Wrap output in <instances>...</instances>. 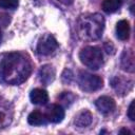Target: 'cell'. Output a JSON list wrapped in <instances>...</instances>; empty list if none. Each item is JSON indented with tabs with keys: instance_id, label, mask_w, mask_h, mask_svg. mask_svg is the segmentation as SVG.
<instances>
[{
	"instance_id": "9",
	"label": "cell",
	"mask_w": 135,
	"mask_h": 135,
	"mask_svg": "<svg viewBox=\"0 0 135 135\" xmlns=\"http://www.w3.org/2000/svg\"><path fill=\"white\" fill-rule=\"evenodd\" d=\"M95 105L97 108V110L102 113V114H109L111 113L114 109H115V101L112 97L109 96H101L99 98H97V100L95 101Z\"/></svg>"
},
{
	"instance_id": "23",
	"label": "cell",
	"mask_w": 135,
	"mask_h": 135,
	"mask_svg": "<svg viewBox=\"0 0 135 135\" xmlns=\"http://www.w3.org/2000/svg\"><path fill=\"white\" fill-rule=\"evenodd\" d=\"M2 40V32H1V28H0V42Z\"/></svg>"
},
{
	"instance_id": "3",
	"label": "cell",
	"mask_w": 135,
	"mask_h": 135,
	"mask_svg": "<svg viewBox=\"0 0 135 135\" xmlns=\"http://www.w3.org/2000/svg\"><path fill=\"white\" fill-rule=\"evenodd\" d=\"M79 59L85 66L92 70H98L103 64V54L98 46H85L79 53Z\"/></svg>"
},
{
	"instance_id": "13",
	"label": "cell",
	"mask_w": 135,
	"mask_h": 135,
	"mask_svg": "<svg viewBox=\"0 0 135 135\" xmlns=\"http://www.w3.org/2000/svg\"><path fill=\"white\" fill-rule=\"evenodd\" d=\"M30 99L34 104H45L49 101V95L45 90L34 89L30 93Z\"/></svg>"
},
{
	"instance_id": "5",
	"label": "cell",
	"mask_w": 135,
	"mask_h": 135,
	"mask_svg": "<svg viewBox=\"0 0 135 135\" xmlns=\"http://www.w3.org/2000/svg\"><path fill=\"white\" fill-rule=\"evenodd\" d=\"M57 47H58V42L55 39V37L52 36L51 34H45L38 41L37 53L44 56L51 55L57 50Z\"/></svg>"
},
{
	"instance_id": "15",
	"label": "cell",
	"mask_w": 135,
	"mask_h": 135,
	"mask_svg": "<svg viewBox=\"0 0 135 135\" xmlns=\"http://www.w3.org/2000/svg\"><path fill=\"white\" fill-rule=\"evenodd\" d=\"M27 121L31 126H41L44 124L47 120L43 113H41L40 111H34L28 115Z\"/></svg>"
},
{
	"instance_id": "12",
	"label": "cell",
	"mask_w": 135,
	"mask_h": 135,
	"mask_svg": "<svg viewBox=\"0 0 135 135\" xmlns=\"http://www.w3.org/2000/svg\"><path fill=\"white\" fill-rule=\"evenodd\" d=\"M92 120H93L92 113L88 110H82L81 112H79L76 115L74 123L78 128H85V127H88L92 123Z\"/></svg>"
},
{
	"instance_id": "8",
	"label": "cell",
	"mask_w": 135,
	"mask_h": 135,
	"mask_svg": "<svg viewBox=\"0 0 135 135\" xmlns=\"http://www.w3.org/2000/svg\"><path fill=\"white\" fill-rule=\"evenodd\" d=\"M44 116L47 121L53 123L61 122L64 118V110L61 104H51L47 107Z\"/></svg>"
},
{
	"instance_id": "1",
	"label": "cell",
	"mask_w": 135,
	"mask_h": 135,
	"mask_svg": "<svg viewBox=\"0 0 135 135\" xmlns=\"http://www.w3.org/2000/svg\"><path fill=\"white\" fill-rule=\"evenodd\" d=\"M32 73V64L27 57L19 52L0 55V81L16 85L24 82Z\"/></svg>"
},
{
	"instance_id": "4",
	"label": "cell",
	"mask_w": 135,
	"mask_h": 135,
	"mask_svg": "<svg viewBox=\"0 0 135 135\" xmlns=\"http://www.w3.org/2000/svg\"><path fill=\"white\" fill-rule=\"evenodd\" d=\"M79 88L88 93L100 90L103 86V80L98 75H94L84 71H80L77 77Z\"/></svg>"
},
{
	"instance_id": "20",
	"label": "cell",
	"mask_w": 135,
	"mask_h": 135,
	"mask_svg": "<svg viewBox=\"0 0 135 135\" xmlns=\"http://www.w3.org/2000/svg\"><path fill=\"white\" fill-rule=\"evenodd\" d=\"M104 49H105V51L109 54H114L115 53V49H114V46H113V44H112L111 41H107L104 43Z\"/></svg>"
},
{
	"instance_id": "2",
	"label": "cell",
	"mask_w": 135,
	"mask_h": 135,
	"mask_svg": "<svg viewBox=\"0 0 135 135\" xmlns=\"http://www.w3.org/2000/svg\"><path fill=\"white\" fill-rule=\"evenodd\" d=\"M104 28V18L102 15L86 14L80 16L77 23L78 35L83 40H97L102 36Z\"/></svg>"
},
{
	"instance_id": "11",
	"label": "cell",
	"mask_w": 135,
	"mask_h": 135,
	"mask_svg": "<svg viewBox=\"0 0 135 135\" xmlns=\"http://www.w3.org/2000/svg\"><path fill=\"white\" fill-rule=\"evenodd\" d=\"M121 69L126 72H134V53L132 50H124L120 59Z\"/></svg>"
},
{
	"instance_id": "17",
	"label": "cell",
	"mask_w": 135,
	"mask_h": 135,
	"mask_svg": "<svg viewBox=\"0 0 135 135\" xmlns=\"http://www.w3.org/2000/svg\"><path fill=\"white\" fill-rule=\"evenodd\" d=\"M74 99H75V95L72 94V92H62L58 96V100L65 107H69L71 103H73Z\"/></svg>"
},
{
	"instance_id": "16",
	"label": "cell",
	"mask_w": 135,
	"mask_h": 135,
	"mask_svg": "<svg viewBox=\"0 0 135 135\" xmlns=\"http://www.w3.org/2000/svg\"><path fill=\"white\" fill-rule=\"evenodd\" d=\"M121 4H122L121 0H103L101 6L105 13L111 14V13H115L116 11H118Z\"/></svg>"
},
{
	"instance_id": "19",
	"label": "cell",
	"mask_w": 135,
	"mask_h": 135,
	"mask_svg": "<svg viewBox=\"0 0 135 135\" xmlns=\"http://www.w3.org/2000/svg\"><path fill=\"white\" fill-rule=\"evenodd\" d=\"M134 107H135V100H132L130 105H129V110H128V117L132 121L135 120V109H134Z\"/></svg>"
},
{
	"instance_id": "7",
	"label": "cell",
	"mask_w": 135,
	"mask_h": 135,
	"mask_svg": "<svg viewBox=\"0 0 135 135\" xmlns=\"http://www.w3.org/2000/svg\"><path fill=\"white\" fill-rule=\"evenodd\" d=\"M111 85L116 91L117 94L126 95L132 90L133 81L128 78H123L121 76H114L111 79Z\"/></svg>"
},
{
	"instance_id": "22",
	"label": "cell",
	"mask_w": 135,
	"mask_h": 135,
	"mask_svg": "<svg viewBox=\"0 0 135 135\" xmlns=\"http://www.w3.org/2000/svg\"><path fill=\"white\" fill-rule=\"evenodd\" d=\"M119 133H120V134L126 133V134H130V135L132 134V132H131V131H129V130H127V129H121V130L119 131Z\"/></svg>"
},
{
	"instance_id": "14",
	"label": "cell",
	"mask_w": 135,
	"mask_h": 135,
	"mask_svg": "<svg viewBox=\"0 0 135 135\" xmlns=\"http://www.w3.org/2000/svg\"><path fill=\"white\" fill-rule=\"evenodd\" d=\"M116 35L120 40H128L130 36V23L128 20H120L116 24Z\"/></svg>"
},
{
	"instance_id": "6",
	"label": "cell",
	"mask_w": 135,
	"mask_h": 135,
	"mask_svg": "<svg viewBox=\"0 0 135 135\" xmlns=\"http://www.w3.org/2000/svg\"><path fill=\"white\" fill-rule=\"evenodd\" d=\"M13 105L8 100L0 97V129L8 127L13 120Z\"/></svg>"
},
{
	"instance_id": "21",
	"label": "cell",
	"mask_w": 135,
	"mask_h": 135,
	"mask_svg": "<svg viewBox=\"0 0 135 135\" xmlns=\"http://www.w3.org/2000/svg\"><path fill=\"white\" fill-rule=\"evenodd\" d=\"M58 1L62 4H64V5H71L74 2V0H58Z\"/></svg>"
},
{
	"instance_id": "18",
	"label": "cell",
	"mask_w": 135,
	"mask_h": 135,
	"mask_svg": "<svg viewBox=\"0 0 135 135\" xmlns=\"http://www.w3.org/2000/svg\"><path fill=\"white\" fill-rule=\"evenodd\" d=\"M19 5L18 0H0V7L7 9H15Z\"/></svg>"
},
{
	"instance_id": "10",
	"label": "cell",
	"mask_w": 135,
	"mask_h": 135,
	"mask_svg": "<svg viewBox=\"0 0 135 135\" xmlns=\"http://www.w3.org/2000/svg\"><path fill=\"white\" fill-rule=\"evenodd\" d=\"M55 76H56V72H55V69L53 65L44 64L41 66V69L39 71V78L43 84H45V85L51 84L54 81Z\"/></svg>"
}]
</instances>
